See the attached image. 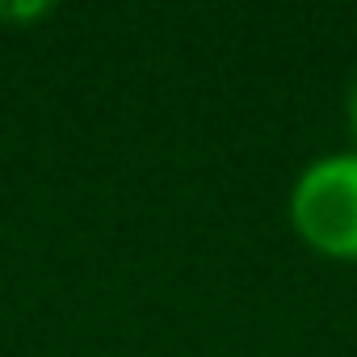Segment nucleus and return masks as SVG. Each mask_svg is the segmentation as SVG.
<instances>
[{"mask_svg": "<svg viewBox=\"0 0 357 357\" xmlns=\"http://www.w3.org/2000/svg\"><path fill=\"white\" fill-rule=\"evenodd\" d=\"M47 13V5H0V17H38Z\"/></svg>", "mask_w": 357, "mask_h": 357, "instance_id": "nucleus-2", "label": "nucleus"}, {"mask_svg": "<svg viewBox=\"0 0 357 357\" xmlns=\"http://www.w3.org/2000/svg\"><path fill=\"white\" fill-rule=\"evenodd\" d=\"M353 126H357V93H353Z\"/></svg>", "mask_w": 357, "mask_h": 357, "instance_id": "nucleus-3", "label": "nucleus"}, {"mask_svg": "<svg viewBox=\"0 0 357 357\" xmlns=\"http://www.w3.org/2000/svg\"><path fill=\"white\" fill-rule=\"evenodd\" d=\"M290 223L311 248L357 257V151H336L303 168L290 194Z\"/></svg>", "mask_w": 357, "mask_h": 357, "instance_id": "nucleus-1", "label": "nucleus"}]
</instances>
